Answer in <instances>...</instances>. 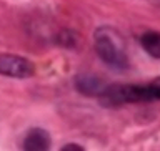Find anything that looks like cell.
<instances>
[{
	"label": "cell",
	"mask_w": 160,
	"mask_h": 151,
	"mask_svg": "<svg viewBox=\"0 0 160 151\" xmlns=\"http://www.w3.org/2000/svg\"><path fill=\"white\" fill-rule=\"evenodd\" d=\"M95 52L107 65L113 68L127 67V52L125 42L115 28L100 27L95 30Z\"/></svg>",
	"instance_id": "obj_1"
},
{
	"label": "cell",
	"mask_w": 160,
	"mask_h": 151,
	"mask_svg": "<svg viewBox=\"0 0 160 151\" xmlns=\"http://www.w3.org/2000/svg\"><path fill=\"white\" fill-rule=\"evenodd\" d=\"M35 72L30 60L13 53H0V75L10 78H28Z\"/></svg>",
	"instance_id": "obj_2"
},
{
	"label": "cell",
	"mask_w": 160,
	"mask_h": 151,
	"mask_svg": "<svg viewBox=\"0 0 160 151\" xmlns=\"http://www.w3.org/2000/svg\"><path fill=\"white\" fill-rule=\"evenodd\" d=\"M127 103L157 101L160 100V77L153 78L147 85H125V98Z\"/></svg>",
	"instance_id": "obj_3"
},
{
	"label": "cell",
	"mask_w": 160,
	"mask_h": 151,
	"mask_svg": "<svg viewBox=\"0 0 160 151\" xmlns=\"http://www.w3.org/2000/svg\"><path fill=\"white\" fill-rule=\"evenodd\" d=\"M75 87H77L78 92H82L85 95H92V97H100L107 90V85L100 78L92 77V75H80V77H77Z\"/></svg>",
	"instance_id": "obj_4"
},
{
	"label": "cell",
	"mask_w": 160,
	"mask_h": 151,
	"mask_svg": "<svg viewBox=\"0 0 160 151\" xmlns=\"http://www.w3.org/2000/svg\"><path fill=\"white\" fill-rule=\"evenodd\" d=\"M23 148L30 151H43L50 148V134L42 128H33L23 139Z\"/></svg>",
	"instance_id": "obj_5"
},
{
	"label": "cell",
	"mask_w": 160,
	"mask_h": 151,
	"mask_svg": "<svg viewBox=\"0 0 160 151\" xmlns=\"http://www.w3.org/2000/svg\"><path fill=\"white\" fill-rule=\"evenodd\" d=\"M143 50L155 58H160V32H147L140 37Z\"/></svg>",
	"instance_id": "obj_6"
},
{
	"label": "cell",
	"mask_w": 160,
	"mask_h": 151,
	"mask_svg": "<svg viewBox=\"0 0 160 151\" xmlns=\"http://www.w3.org/2000/svg\"><path fill=\"white\" fill-rule=\"evenodd\" d=\"M72 40H73V35L72 33H62V35H60V45H62V47H65V48H70V47H73V42H72Z\"/></svg>",
	"instance_id": "obj_7"
},
{
	"label": "cell",
	"mask_w": 160,
	"mask_h": 151,
	"mask_svg": "<svg viewBox=\"0 0 160 151\" xmlns=\"http://www.w3.org/2000/svg\"><path fill=\"white\" fill-rule=\"evenodd\" d=\"M62 149H65V151H83V146H78V144L70 143V144H65Z\"/></svg>",
	"instance_id": "obj_8"
}]
</instances>
